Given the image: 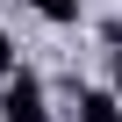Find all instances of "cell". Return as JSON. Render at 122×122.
<instances>
[{
  "mask_svg": "<svg viewBox=\"0 0 122 122\" xmlns=\"http://www.w3.org/2000/svg\"><path fill=\"white\" fill-rule=\"evenodd\" d=\"M0 122H50L36 72H7V79H0Z\"/></svg>",
  "mask_w": 122,
  "mask_h": 122,
  "instance_id": "cell-1",
  "label": "cell"
},
{
  "mask_svg": "<svg viewBox=\"0 0 122 122\" xmlns=\"http://www.w3.org/2000/svg\"><path fill=\"white\" fill-rule=\"evenodd\" d=\"M79 122H122V101L101 93V86H86V93H79Z\"/></svg>",
  "mask_w": 122,
  "mask_h": 122,
  "instance_id": "cell-2",
  "label": "cell"
},
{
  "mask_svg": "<svg viewBox=\"0 0 122 122\" xmlns=\"http://www.w3.org/2000/svg\"><path fill=\"white\" fill-rule=\"evenodd\" d=\"M22 7H36L43 22H79V0H22Z\"/></svg>",
  "mask_w": 122,
  "mask_h": 122,
  "instance_id": "cell-3",
  "label": "cell"
},
{
  "mask_svg": "<svg viewBox=\"0 0 122 122\" xmlns=\"http://www.w3.org/2000/svg\"><path fill=\"white\" fill-rule=\"evenodd\" d=\"M15 72V43H7V29H0V79Z\"/></svg>",
  "mask_w": 122,
  "mask_h": 122,
  "instance_id": "cell-4",
  "label": "cell"
},
{
  "mask_svg": "<svg viewBox=\"0 0 122 122\" xmlns=\"http://www.w3.org/2000/svg\"><path fill=\"white\" fill-rule=\"evenodd\" d=\"M115 101H122V57H115Z\"/></svg>",
  "mask_w": 122,
  "mask_h": 122,
  "instance_id": "cell-5",
  "label": "cell"
}]
</instances>
